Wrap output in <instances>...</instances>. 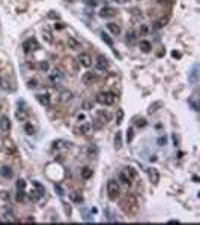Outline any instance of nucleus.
Here are the masks:
<instances>
[{
  "mask_svg": "<svg viewBox=\"0 0 200 225\" xmlns=\"http://www.w3.org/2000/svg\"><path fill=\"white\" fill-rule=\"evenodd\" d=\"M107 195H108V198L113 200V201L120 195V186H119V183L116 180H110V182L107 183Z\"/></svg>",
  "mask_w": 200,
  "mask_h": 225,
  "instance_id": "f03ea898",
  "label": "nucleus"
},
{
  "mask_svg": "<svg viewBox=\"0 0 200 225\" xmlns=\"http://www.w3.org/2000/svg\"><path fill=\"white\" fill-rule=\"evenodd\" d=\"M115 2H118V3H127L128 0H115Z\"/></svg>",
  "mask_w": 200,
  "mask_h": 225,
  "instance_id": "6e6d98bb",
  "label": "nucleus"
},
{
  "mask_svg": "<svg viewBox=\"0 0 200 225\" xmlns=\"http://www.w3.org/2000/svg\"><path fill=\"white\" fill-rule=\"evenodd\" d=\"M135 126H137V128H144V126H146V120H144V119H139V120L135 122Z\"/></svg>",
  "mask_w": 200,
  "mask_h": 225,
  "instance_id": "79ce46f5",
  "label": "nucleus"
},
{
  "mask_svg": "<svg viewBox=\"0 0 200 225\" xmlns=\"http://www.w3.org/2000/svg\"><path fill=\"white\" fill-rule=\"evenodd\" d=\"M98 117H99V120H101L102 123H107V122L111 120L110 112H107V111H98Z\"/></svg>",
  "mask_w": 200,
  "mask_h": 225,
  "instance_id": "6ab92c4d",
  "label": "nucleus"
},
{
  "mask_svg": "<svg viewBox=\"0 0 200 225\" xmlns=\"http://www.w3.org/2000/svg\"><path fill=\"white\" fill-rule=\"evenodd\" d=\"M33 185H35V188H36V189H38V191L41 192V194H42V195H44V192H45V189H44V186H41V185H39V183H38V182H35V183H33Z\"/></svg>",
  "mask_w": 200,
  "mask_h": 225,
  "instance_id": "c03bdc74",
  "label": "nucleus"
},
{
  "mask_svg": "<svg viewBox=\"0 0 200 225\" xmlns=\"http://www.w3.org/2000/svg\"><path fill=\"white\" fill-rule=\"evenodd\" d=\"M188 104L191 105V108H193L194 111H199V96H197V93H194V95L190 98Z\"/></svg>",
  "mask_w": 200,
  "mask_h": 225,
  "instance_id": "4468645a",
  "label": "nucleus"
},
{
  "mask_svg": "<svg viewBox=\"0 0 200 225\" xmlns=\"http://www.w3.org/2000/svg\"><path fill=\"white\" fill-rule=\"evenodd\" d=\"M15 117H17V120H20V122H26V120L29 119L27 112L24 111V110H18V111L15 112Z\"/></svg>",
  "mask_w": 200,
  "mask_h": 225,
  "instance_id": "4be33fe9",
  "label": "nucleus"
},
{
  "mask_svg": "<svg viewBox=\"0 0 200 225\" xmlns=\"http://www.w3.org/2000/svg\"><path fill=\"white\" fill-rule=\"evenodd\" d=\"M78 134H83V135H86L89 131H90V125H87V123H84V125H81L80 128H78Z\"/></svg>",
  "mask_w": 200,
  "mask_h": 225,
  "instance_id": "bb28decb",
  "label": "nucleus"
},
{
  "mask_svg": "<svg viewBox=\"0 0 200 225\" xmlns=\"http://www.w3.org/2000/svg\"><path fill=\"white\" fill-rule=\"evenodd\" d=\"M42 36H44V41H45V42H48V44L53 42V35H51V32H50V29H44Z\"/></svg>",
  "mask_w": 200,
  "mask_h": 225,
  "instance_id": "b1692460",
  "label": "nucleus"
},
{
  "mask_svg": "<svg viewBox=\"0 0 200 225\" xmlns=\"http://www.w3.org/2000/svg\"><path fill=\"white\" fill-rule=\"evenodd\" d=\"M122 120H123V111H122V110H118V117H116V122L120 125V123H122Z\"/></svg>",
  "mask_w": 200,
  "mask_h": 225,
  "instance_id": "4c0bfd02",
  "label": "nucleus"
},
{
  "mask_svg": "<svg viewBox=\"0 0 200 225\" xmlns=\"http://www.w3.org/2000/svg\"><path fill=\"white\" fill-rule=\"evenodd\" d=\"M132 140H134V129H132V128H130V129L127 131V141H128V143H131Z\"/></svg>",
  "mask_w": 200,
  "mask_h": 225,
  "instance_id": "7c9ffc66",
  "label": "nucleus"
},
{
  "mask_svg": "<svg viewBox=\"0 0 200 225\" xmlns=\"http://www.w3.org/2000/svg\"><path fill=\"white\" fill-rule=\"evenodd\" d=\"M0 174H2V177H5V179H11L12 176H14V171H12L11 167L3 165V167L0 168Z\"/></svg>",
  "mask_w": 200,
  "mask_h": 225,
  "instance_id": "f8f14e48",
  "label": "nucleus"
},
{
  "mask_svg": "<svg viewBox=\"0 0 200 225\" xmlns=\"http://www.w3.org/2000/svg\"><path fill=\"white\" fill-rule=\"evenodd\" d=\"M54 27H56L57 30H62V29H63L65 26H63V22H57V24H54Z\"/></svg>",
  "mask_w": 200,
  "mask_h": 225,
  "instance_id": "09e8293b",
  "label": "nucleus"
},
{
  "mask_svg": "<svg viewBox=\"0 0 200 225\" xmlns=\"http://www.w3.org/2000/svg\"><path fill=\"white\" fill-rule=\"evenodd\" d=\"M84 3H87V5H90V6H95V5L98 3V0H84Z\"/></svg>",
  "mask_w": 200,
  "mask_h": 225,
  "instance_id": "de8ad7c7",
  "label": "nucleus"
},
{
  "mask_svg": "<svg viewBox=\"0 0 200 225\" xmlns=\"http://www.w3.org/2000/svg\"><path fill=\"white\" fill-rule=\"evenodd\" d=\"M172 56L175 57V59H181V53H179V51H173V53H172Z\"/></svg>",
  "mask_w": 200,
  "mask_h": 225,
  "instance_id": "3c124183",
  "label": "nucleus"
},
{
  "mask_svg": "<svg viewBox=\"0 0 200 225\" xmlns=\"http://www.w3.org/2000/svg\"><path fill=\"white\" fill-rule=\"evenodd\" d=\"M72 98H74V95H72V92L71 90H62L59 93V99L62 102H69V101H72Z\"/></svg>",
  "mask_w": 200,
  "mask_h": 225,
  "instance_id": "6e6552de",
  "label": "nucleus"
},
{
  "mask_svg": "<svg viewBox=\"0 0 200 225\" xmlns=\"http://www.w3.org/2000/svg\"><path fill=\"white\" fill-rule=\"evenodd\" d=\"M41 197H42V194H41L39 191H32L30 192V200H32V201H39Z\"/></svg>",
  "mask_w": 200,
  "mask_h": 225,
  "instance_id": "a878e982",
  "label": "nucleus"
},
{
  "mask_svg": "<svg viewBox=\"0 0 200 225\" xmlns=\"http://www.w3.org/2000/svg\"><path fill=\"white\" fill-rule=\"evenodd\" d=\"M36 86H38V81L36 80H29V83H27V87L29 89H35Z\"/></svg>",
  "mask_w": 200,
  "mask_h": 225,
  "instance_id": "58836bf2",
  "label": "nucleus"
},
{
  "mask_svg": "<svg viewBox=\"0 0 200 225\" xmlns=\"http://www.w3.org/2000/svg\"><path fill=\"white\" fill-rule=\"evenodd\" d=\"M122 147V132H116L115 135V149L119 150Z\"/></svg>",
  "mask_w": 200,
  "mask_h": 225,
  "instance_id": "5701e85b",
  "label": "nucleus"
},
{
  "mask_svg": "<svg viewBox=\"0 0 200 225\" xmlns=\"http://www.w3.org/2000/svg\"><path fill=\"white\" fill-rule=\"evenodd\" d=\"M66 44H68V48H71V50H78V48H81V44H80L75 38H72V36H69V38L66 39Z\"/></svg>",
  "mask_w": 200,
  "mask_h": 225,
  "instance_id": "9b49d317",
  "label": "nucleus"
},
{
  "mask_svg": "<svg viewBox=\"0 0 200 225\" xmlns=\"http://www.w3.org/2000/svg\"><path fill=\"white\" fill-rule=\"evenodd\" d=\"M148 32H149L148 26H146V24H140V33L141 35H148Z\"/></svg>",
  "mask_w": 200,
  "mask_h": 225,
  "instance_id": "37998d69",
  "label": "nucleus"
},
{
  "mask_svg": "<svg viewBox=\"0 0 200 225\" xmlns=\"http://www.w3.org/2000/svg\"><path fill=\"white\" fill-rule=\"evenodd\" d=\"M24 131H26V132H27L29 135H33V134H35V128H33V126H32L30 123H26V126H24Z\"/></svg>",
  "mask_w": 200,
  "mask_h": 225,
  "instance_id": "c85d7f7f",
  "label": "nucleus"
},
{
  "mask_svg": "<svg viewBox=\"0 0 200 225\" xmlns=\"http://www.w3.org/2000/svg\"><path fill=\"white\" fill-rule=\"evenodd\" d=\"M78 63L81 65V66H84V68H90L92 66V57L89 56L87 53H81L80 56H78Z\"/></svg>",
  "mask_w": 200,
  "mask_h": 225,
  "instance_id": "39448f33",
  "label": "nucleus"
},
{
  "mask_svg": "<svg viewBox=\"0 0 200 225\" xmlns=\"http://www.w3.org/2000/svg\"><path fill=\"white\" fill-rule=\"evenodd\" d=\"M101 39H102V41H104V42H106L108 47H113V39H111V38H110V36H108L107 33H104V32H102V33H101Z\"/></svg>",
  "mask_w": 200,
  "mask_h": 225,
  "instance_id": "393cba45",
  "label": "nucleus"
},
{
  "mask_svg": "<svg viewBox=\"0 0 200 225\" xmlns=\"http://www.w3.org/2000/svg\"><path fill=\"white\" fill-rule=\"evenodd\" d=\"M83 108H84L86 111L92 110V108H94V102H92V101H84V102H83Z\"/></svg>",
  "mask_w": 200,
  "mask_h": 225,
  "instance_id": "2f4dec72",
  "label": "nucleus"
},
{
  "mask_svg": "<svg viewBox=\"0 0 200 225\" xmlns=\"http://www.w3.org/2000/svg\"><path fill=\"white\" fill-rule=\"evenodd\" d=\"M123 171H125V173H127V174H128V176H130V177H131L132 180H134L135 177H137V173H135V170H134V168H131V167H128V168H125Z\"/></svg>",
  "mask_w": 200,
  "mask_h": 225,
  "instance_id": "cd10ccee",
  "label": "nucleus"
},
{
  "mask_svg": "<svg viewBox=\"0 0 200 225\" xmlns=\"http://www.w3.org/2000/svg\"><path fill=\"white\" fill-rule=\"evenodd\" d=\"M107 29H108L113 35L120 33V27H119V24H116V22H108V24H107Z\"/></svg>",
  "mask_w": 200,
  "mask_h": 225,
  "instance_id": "aec40b11",
  "label": "nucleus"
},
{
  "mask_svg": "<svg viewBox=\"0 0 200 225\" xmlns=\"http://www.w3.org/2000/svg\"><path fill=\"white\" fill-rule=\"evenodd\" d=\"M0 81H2V78H0Z\"/></svg>",
  "mask_w": 200,
  "mask_h": 225,
  "instance_id": "13d9d810",
  "label": "nucleus"
},
{
  "mask_svg": "<svg viewBox=\"0 0 200 225\" xmlns=\"http://www.w3.org/2000/svg\"><path fill=\"white\" fill-rule=\"evenodd\" d=\"M160 105H161V102H155V104H153V105H151V108H149V110H148V111L151 112V114H152L153 111H156V110H158V108H156V107H160Z\"/></svg>",
  "mask_w": 200,
  "mask_h": 225,
  "instance_id": "ea45409f",
  "label": "nucleus"
},
{
  "mask_svg": "<svg viewBox=\"0 0 200 225\" xmlns=\"http://www.w3.org/2000/svg\"><path fill=\"white\" fill-rule=\"evenodd\" d=\"M36 98H38V101H39L41 105H44V107H48V105H50V96H48V95H38Z\"/></svg>",
  "mask_w": 200,
  "mask_h": 225,
  "instance_id": "412c9836",
  "label": "nucleus"
},
{
  "mask_svg": "<svg viewBox=\"0 0 200 225\" xmlns=\"http://www.w3.org/2000/svg\"><path fill=\"white\" fill-rule=\"evenodd\" d=\"M99 15H101L102 18H111V17H115V15H116V11H115L113 8H110V6H106V8H102V9H101Z\"/></svg>",
  "mask_w": 200,
  "mask_h": 225,
  "instance_id": "1a4fd4ad",
  "label": "nucleus"
},
{
  "mask_svg": "<svg viewBox=\"0 0 200 225\" xmlns=\"http://www.w3.org/2000/svg\"><path fill=\"white\" fill-rule=\"evenodd\" d=\"M120 209L123 210L125 215H134L137 212V200L132 195H127L120 201Z\"/></svg>",
  "mask_w": 200,
  "mask_h": 225,
  "instance_id": "f257e3e1",
  "label": "nucleus"
},
{
  "mask_svg": "<svg viewBox=\"0 0 200 225\" xmlns=\"http://www.w3.org/2000/svg\"><path fill=\"white\" fill-rule=\"evenodd\" d=\"M9 128H11L9 119H8V117H2V119H0V129H2V131H9Z\"/></svg>",
  "mask_w": 200,
  "mask_h": 225,
  "instance_id": "a211bd4d",
  "label": "nucleus"
},
{
  "mask_svg": "<svg viewBox=\"0 0 200 225\" xmlns=\"http://www.w3.org/2000/svg\"><path fill=\"white\" fill-rule=\"evenodd\" d=\"M96 68L99 71H107L108 69V60L104 56H98L96 57Z\"/></svg>",
  "mask_w": 200,
  "mask_h": 225,
  "instance_id": "0eeeda50",
  "label": "nucleus"
},
{
  "mask_svg": "<svg viewBox=\"0 0 200 225\" xmlns=\"http://www.w3.org/2000/svg\"><path fill=\"white\" fill-rule=\"evenodd\" d=\"M38 69H39V71L47 72V71H48V63H47V62H39V63H38Z\"/></svg>",
  "mask_w": 200,
  "mask_h": 225,
  "instance_id": "473e14b6",
  "label": "nucleus"
},
{
  "mask_svg": "<svg viewBox=\"0 0 200 225\" xmlns=\"http://www.w3.org/2000/svg\"><path fill=\"white\" fill-rule=\"evenodd\" d=\"M148 174H149V179L152 183H158V180H160V174H158V171L155 168H149L148 170Z\"/></svg>",
  "mask_w": 200,
  "mask_h": 225,
  "instance_id": "f3484780",
  "label": "nucleus"
},
{
  "mask_svg": "<svg viewBox=\"0 0 200 225\" xmlns=\"http://www.w3.org/2000/svg\"><path fill=\"white\" fill-rule=\"evenodd\" d=\"M139 48H140L143 53H151V50H152V45L149 41H140L139 42Z\"/></svg>",
  "mask_w": 200,
  "mask_h": 225,
  "instance_id": "dca6fc26",
  "label": "nucleus"
},
{
  "mask_svg": "<svg viewBox=\"0 0 200 225\" xmlns=\"http://www.w3.org/2000/svg\"><path fill=\"white\" fill-rule=\"evenodd\" d=\"M48 17H50V18H59L57 14H48Z\"/></svg>",
  "mask_w": 200,
  "mask_h": 225,
  "instance_id": "603ef678",
  "label": "nucleus"
},
{
  "mask_svg": "<svg viewBox=\"0 0 200 225\" xmlns=\"http://www.w3.org/2000/svg\"><path fill=\"white\" fill-rule=\"evenodd\" d=\"M86 152H87V156H95V155H96V153H98V149H96V147H89V149H87V150H86Z\"/></svg>",
  "mask_w": 200,
  "mask_h": 225,
  "instance_id": "f704fd0d",
  "label": "nucleus"
},
{
  "mask_svg": "<svg viewBox=\"0 0 200 225\" xmlns=\"http://www.w3.org/2000/svg\"><path fill=\"white\" fill-rule=\"evenodd\" d=\"M56 189H57V194H59V195H63V192H62V188H60V186H56Z\"/></svg>",
  "mask_w": 200,
  "mask_h": 225,
  "instance_id": "864d4df0",
  "label": "nucleus"
},
{
  "mask_svg": "<svg viewBox=\"0 0 200 225\" xmlns=\"http://www.w3.org/2000/svg\"><path fill=\"white\" fill-rule=\"evenodd\" d=\"M63 77H65L63 71H62V69H59V68H54L53 74H51L48 78H50V81H51V84H59L60 81L63 80Z\"/></svg>",
  "mask_w": 200,
  "mask_h": 225,
  "instance_id": "20e7f679",
  "label": "nucleus"
},
{
  "mask_svg": "<svg viewBox=\"0 0 200 225\" xmlns=\"http://www.w3.org/2000/svg\"><path fill=\"white\" fill-rule=\"evenodd\" d=\"M81 81L83 84H92V83H95L96 81V75H95V72H84L81 77Z\"/></svg>",
  "mask_w": 200,
  "mask_h": 225,
  "instance_id": "423d86ee",
  "label": "nucleus"
},
{
  "mask_svg": "<svg viewBox=\"0 0 200 225\" xmlns=\"http://www.w3.org/2000/svg\"><path fill=\"white\" fill-rule=\"evenodd\" d=\"M5 216H6V219H8V218L11 219L12 216H14V212H12L11 209H5Z\"/></svg>",
  "mask_w": 200,
  "mask_h": 225,
  "instance_id": "a18cd8bd",
  "label": "nucleus"
},
{
  "mask_svg": "<svg viewBox=\"0 0 200 225\" xmlns=\"http://www.w3.org/2000/svg\"><path fill=\"white\" fill-rule=\"evenodd\" d=\"M158 144H160V146H164V144H165V137H164V138H163V137H161V138H158Z\"/></svg>",
  "mask_w": 200,
  "mask_h": 225,
  "instance_id": "8fccbe9b",
  "label": "nucleus"
},
{
  "mask_svg": "<svg viewBox=\"0 0 200 225\" xmlns=\"http://www.w3.org/2000/svg\"><path fill=\"white\" fill-rule=\"evenodd\" d=\"M0 110H2V107H0Z\"/></svg>",
  "mask_w": 200,
  "mask_h": 225,
  "instance_id": "4d7b16f0",
  "label": "nucleus"
},
{
  "mask_svg": "<svg viewBox=\"0 0 200 225\" xmlns=\"http://www.w3.org/2000/svg\"><path fill=\"white\" fill-rule=\"evenodd\" d=\"M24 188H26V182L23 179L17 180V189H24Z\"/></svg>",
  "mask_w": 200,
  "mask_h": 225,
  "instance_id": "e433bc0d",
  "label": "nucleus"
},
{
  "mask_svg": "<svg viewBox=\"0 0 200 225\" xmlns=\"http://www.w3.org/2000/svg\"><path fill=\"white\" fill-rule=\"evenodd\" d=\"M30 47H33V50L38 48V44H36L35 39H29V41H26V42L23 44V48H24V51H26V53H29V51L32 50Z\"/></svg>",
  "mask_w": 200,
  "mask_h": 225,
  "instance_id": "2eb2a0df",
  "label": "nucleus"
},
{
  "mask_svg": "<svg viewBox=\"0 0 200 225\" xmlns=\"http://www.w3.org/2000/svg\"><path fill=\"white\" fill-rule=\"evenodd\" d=\"M26 222H35V219H33V218H27Z\"/></svg>",
  "mask_w": 200,
  "mask_h": 225,
  "instance_id": "5fc2aeb1",
  "label": "nucleus"
},
{
  "mask_svg": "<svg viewBox=\"0 0 200 225\" xmlns=\"http://www.w3.org/2000/svg\"><path fill=\"white\" fill-rule=\"evenodd\" d=\"M156 24V27L160 29V27H164L165 24H167V18H161V20H158V21L155 22Z\"/></svg>",
  "mask_w": 200,
  "mask_h": 225,
  "instance_id": "c9c22d12",
  "label": "nucleus"
},
{
  "mask_svg": "<svg viewBox=\"0 0 200 225\" xmlns=\"http://www.w3.org/2000/svg\"><path fill=\"white\" fill-rule=\"evenodd\" d=\"M115 99H116V96L111 93V92H101V93H98V96H96V102L98 104H101V105H113L115 104Z\"/></svg>",
  "mask_w": 200,
  "mask_h": 225,
  "instance_id": "7ed1b4c3",
  "label": "nucleus"
},
{
  "mask_svg": "<svg viewBox=\"0 0 200 225\" xmlns=\"http://www.w3.org/2000/svg\"><path fill=\"white\" fill-rule=\"evenodd\" d=\"M190 81L191 83H196L197 81V66H194V69H193V72L190 75Z\"/></svg>",
  "mask_w": 200,
  "mask_h": 225,
  "instance_id": "c756f323",
  "label": "nucleus"
},
{
  "mask_svg": "<svg viewBox=\"0 0 200 225\" xmlns=\"http://www.w3.org/2000/svg\"><path fill=\"white\" fill-rule=\"evenodd\" d=\"M24 198H26L24 189H18V192H17V200H18V201H24Z\"/></svg>",
  "mask_w": 200,
  "mask_h": 225,
  "instance_id": "72a5a7b5",
  "label": "nucleus"
},
{
  "mask_svg": "<svg viewBox=\"0 0 200 225\" xmlns=\"http://www.w3.org/2000/svg\"><path fill=\"white\" fill-rule=\"evenodd\" d=\"M119 180H120V183L125 185V186H131V183H132V179H131L125 171H120V173H119Z\"/></svg>",
  "mask_w": 200,
  "mask_h": 225,
  "instance_id": "9d476101",
  "label": "nucleus"
},
{
  "mask_svg": "<svg viewBox=\"0 0 200 225\" xmlns=\"http://www.w3.org/2000/svg\"><path fill=\"white\" fill-rule=\"evenodd\" d=\"M80 174H81V179L89 180V179H92V176H94V171H92V168H90V167H83L81 171H80Z\"/></svg>",
  "mask_w": 200,
  "mask_h": 225,
  "instance_id": "ddd939ff",
  "label": "nucleus"
},
{
  "mask_svg": "<svg viewBox=\"0 0 200 225\" xmlns=\"http://www.w3.org/2000/svg\"><path fill=\"white\" fill-rule=\"evenodd\" d=\"M134 39H135V36H134V32H128V33H127V41H128V42H134Z\"/></svg>",
  "mask_w": 200,
  "mask_h": 225,
  "instance_id": "a19ab883",
  "label": "nucleus"
},
{
  "mask_svg": "<svg viewBox=\"0 0 200 225\" xmlns=\"http://www.w3.org/2000/svg\"><path fill=\"white\" fill-rule=\"evenodd\" d=\"M71 197H72V200H75L77 202H81V201H83V198L80 197V195H77V194H72Z\"/></svg>",
  "mask_w": 200,
  "mask_h": 225,
  "instance_id": "49530a36",
  "label": "nucleus"
}]
</instances>
